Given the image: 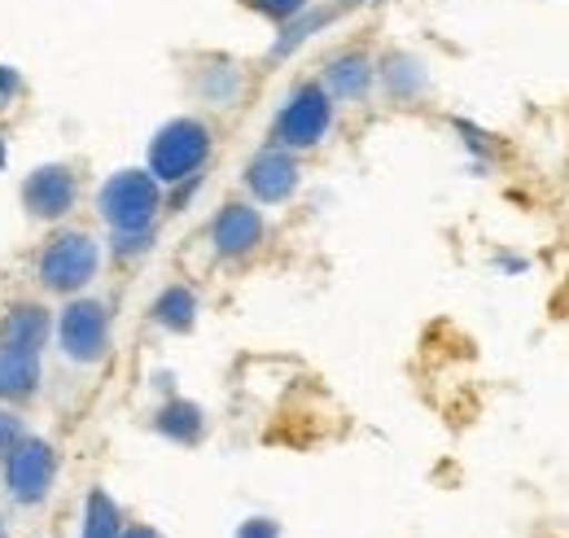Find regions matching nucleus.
<instances>
[{
	"label": "nucleus",
	"mask_w": 569,
	"mask_h": 538,
	"mask_svg": "<svg viewBox=\"0 0 569 538\" xmlns=\"http://www.w3.org/2000/svg\"><path fill=\"white\" fill-rule=\"evenodd\" d=\"M101 276V241L88 228H53L36 250V285L53 298L88 293Z\"/></svg>",
	"instance_id": "obj_1"
},
{
	"label": "nucleus",
	"mask_w": 569,
	"mask_h": 538,
	"mask_svg": "<svg viewBox=\"0 0 569 538\" xmlns=\"http://www.w3.org/2000/svg\"><path fill=\"white\" fill-rule=\"evenodd\" d=\"M214 153V132L207 119L198 114H180L167 119L158 132L149 136V153H144V171L167 189V185H184L193 176L207 171Z\"/></svg>",
	"instance_id": "obj_2"
},
{
	"label": "nucleus",
	"mask_w": 569,
	"mask_h": 538,
	"mask_svg": "<svg viewBox=\"0 0 569 538\" xmlns=\"http://www.w3.org/2000/svg\"><path fill=\"white\" fill-rule=\"evenodd\" d=\"M53 337H58V355L74 363V368H97L110 355L114 341V316L110 302L97 293H74L62 302L58 320H53Z\"/></svg>",
	"instance_id": "obj_3"
},
{
	"label": "nucleus",
	"mask_w": 569,
	"mask_h": 538,
	"mask_svg": "<svg viewBox=\"0 0 569 538\" xmlns=\"http://www.w3.org/2000/svg\"><path fill=\"white\" fill-rule=\"evenodd\" d=\"M162 210H167L162 185L144 167H123L106 176V185L97 189V215L106 219L110 232H149Z\"/></svg>",
	"instance_id": "obj_4"
},
{
	"label": "nucleus",
	"mask_w": 569,
	"mask_h": 538,
	"mask_svg": "<svg viewBox=\"0 0 569 538\" xmlns=\"http://www.w3.org/2000/svg\"><path fill=\"white\" fill-rule=\"evenodd\" d=\"M333 110L338 106L320 79L293 83L281 110H277V119H272V145H281L289 153H307V149L325 145V136L333 132Z\"/></svg>",
	"instance_id": "obj_5"
},
{
	"label": "nucleus",
	"mask_w": 569,
	"mask_h": 538,
	"mask_svg": "<svg viewBox=\"0 0 569 538\" xmlns=\"http://www.w3.org/2000/svg\"><path fill=\"white\" fill-rule=\"evenodd\" d=\"M62 469V456L49 438H36L27 434L4 460H0V486L9 495V504L18 508H40L49 495H53V481Z\"/></svg>",
	"instance_id": "obj_6"
},
{
	"label": "nucleus",
	"mask_w": 569,
	"mask_h": 538,
	"mask_svg": "<svg viewBox=\"0 0 569 538\" xmlns=\"http://www.w3.org/2000/svg\"><path fill=\"white\" fill-rule=\"evenodd\" d=\"M18 198L36 223H62L79 206V176L71 162H40L22 176Z\"/></svg>",
	"instance_id": "obj_7"
},
{
	"label": "nucleus",
	"mask_w": 569,
	"mask_h": 538,
	"mask_svg": "<svg viewBox=\"0 0 569 538\" xmlns=\"http://www.w3.org/2000/svg\"><path fill=\"white\" fill-rule=\"evenodd\" d=\"M268 241V219L254 202H223L211 219V246L223 263L250 259Z\"/></svg>",
	"instance_id": "obj_8"
},
{
	"label": "nucleus",
	"mask_w": 569,
	"mask_h": 538,
	"mask_svg": "<svg viewBox=\"0 0 569 538\" xmlns=\"http://www.w3.org/2000/svg\"><path fill=\"white\" fill-rule=\"evenodd\" d=\"M241 180H246V193H250L259 206L289 202V198L298 193V185H302L298 153H289V149H281V145H272V140H268V145L246 162Z\"/></svg>",
	"instance_id": "obj_9"
},
{
	"label": "nucleus",
	"mask_w": 569,
	"mask_h": 538,
	"mask_svg": "<svg viewBox=\"0 0 569 538\" xmlns=\"http://www.w3.org/2000/svg\"><path fill=\"white\" fill-rule=\"evenodd\" d=\"M320 83L333 97V106H359L372 97L377 88V62L363 49H338L325 58L320 67Z\"/></svg>",
	"instance_id": "obj_10"
},
{
	"label": "nucleus",
	"mask_w": 569,
	"mask_h": 538,
	"mask_svg": "<svg viewBox=\"0 0 569 538\" xmlns=\"http://www.w3.org/2000/svg\"><path fill=\"white\" fill-rule=\"evenodd\" d=\"M44 386V355L0 341V404L27 407Z\"/></svg>",
	"instance_id": "obj_11"
},
{
	"label": "nucleus",
	"mask_w": 569,
	"mask_h": 538,
	"mask_svg": "<svg viewBox=\"0 0 569 538\" xmlns=\"http://www.w3.org/2000/svg\"><path fill=\"white\" fill-rule=\"evenodd\" d=\"M189 83H193V92L214 106V110H232L237 101H241V92H246V70L237 67L232 58H198V67L189 74Z\"/></svg>",
	"instance_id": "obj_12"
},
{
	"label": "nucleus",
	"mask_w": 569,
	"mask_h": 538,
	"mask_svg": "<svg viewBox=\"0 0 569 538\" xmlns=\"http://www.w3.org/2000/svg\"><path fill=\"white\" fill-rule=\"evenodd\" d=\"M53 337V311L44 302H31V298H18L4 307L0 316V341L4 346H22V350H44Z\"/></svg>",
	"instance_id": "obj_13"
},
{
	"label": "nucleus",
	"mask_w": 569,
	"mask_h": 538,
	"mask_svg": "<svg viewBox=\"0 0 569 538\" xmlns=\"http://www.w3.org/2000/svg\"><path fill=\"white\" fill-rule=\"evenodd\" d=\"M377 83L390 101L399 106H412L429 92V70L417 53H403V49H390L381 62H377Z\"/></svg>",
	"instance_id": "obj_14"
},
{
	"label": "nucleus",
	"mask_w": 569,
	"mask_h": 538,
	"mask_svg": "<svg viewBox=\"0 0 569 538\" xmlns=\"http://www.w3.org/2000/svg\"><path fill=\"white\" fill-rule=\"evenodd\" d=\"M198 316H202L198 289L184 285V280H171V285L149 302V320H153L162 333H193Z\"/></svg>",
	"instance_id": "obj_15"
},
{
	"label": "nucleus",
	"mask_w": 569,
	"mask_h": 538,
	"mask_svg": "<svg viewBox=\"0 0 569 538\" xmlns=\"http://www.w3.org/2000/svg\"><path fill=\"white\" fill-rule=\"evenodd\" d=\"M153 429L176 447H198L207 434V411L189 399H167L153 411Z\"/></svg>",
	"instance_id": "obj_16"
},
{
	"label": "nucleus",
	"mask_w": 569,
	"mask_h": 538,
	"mask_svg": "<svg viewBox=\"0 0 569 538\" xmlns=\"http://www.w3.org/2000/svg\"><path fill=\"white\" fill-rule=\"evenodd\" d=\"M123 508L101 490V486H92L88 495H83V521H79V538H119L123 535Z\"/></svg>",
	"instance_id": "obj_17"
},
{
	"label": "nucleus",
	"mask_w": 569,
	"mask_h": 538,
	"mask_svg": "<svg viewBox=\"0 0 569 538\" xmlns=\"http://www.w3.org/2000/svg\"><path fill=\"white\" fill-rule=\"evenodd\" d=\"M329 22H333V9H316V4H311V9H302L293 22H284L281 27V36L272 40V53H268V58H272V62H284L293 49H302V44H307L320 27H329Z\"/></svg>",
	"instance_id": "obj_18"
},
{
	"label": "nucleus",
	"mask_w": 569,
	"mask_h": 538,
	"mask_svg": "<svg viewBox=\"0 0 569 538\" xmlns=\"http://www.w3.org/2000/svg\"><path fill=\"white\" fill-rule=\"evenodd\" d=\"M153 250V228L149 232H110V255L119 263H137Z\"/></svg>",
	"instance_id": "obj_19"
},
{
	"label": "nucleus",
	"mask_w": 569,
	"mask_h": 538,
	"mask_svg": "<svg viewBox=\"0 0 569 538\" xmlns=\"http://www.w3.org/2000/svg\"><path fill=\"white\" fill-rule=\"evenodd\" d=\"M250 13H259V18H268V22H277V27H284V22H293L302 9H311L316 0H241Z\"/></svg>",
	"instance_id": "obj_20"
},
{
	"label": "nucleus",
	"mask_w": 569,
	"mask_h": 538,
	"mask_svg": "<svg viewBox=\"0 0 569 538\" xmlns=\"http://www.w3.org/2000/svg\"><path fill=\"white\" fill-rule=\"evenodd\" d=\"M22 438H27V420H22V411L0 404V460H4Z\"/></svg>",
	"instance_id": "obj_21"
},
{
	"label": "nucleus",
	"mask_w": 569,
	"mask_h": 538,
	"mask_svg": "<svg viewBox=\"0 0 569 538\" xmlns=\"http://www.w3.org/2000/svg\"><path fill=\"white\" fill-rule=\"evenodd\" d=\"M232 538H281V526L272 517H246Z\"/></svg>",
	"instance_id": "obj_22"
},
{
	"label": "nucleus",
	"mask_w": 569,
	"mask_h": 538,
	"mask_svg": "<svg viewBox=\"0 0 569 538\" xmlns=\"http://www.w3.org/2000/svg\"><path fill=\"white\" fill-rule=\"evenodd\" d=\"M22 97V74L0 62V106H13Z\"/></svg>",
	"instance_id": "obj_23"
},
{
	"label": "nucleus",
	"mask_w": 569,
	"mask_h": 538,
	"mask_svg": "<svg viewBox=\"0 0 569 538\" xmlns=\"http://www.w3.org/2000/svg\"><path fill=\"white\" fill-rule=\"evenodd\" d=\"M119 538H162V535H158L153 526H123V535Z\"/></svg>",
	"instance_id": "obj_24"
},
{
	"label": "nucleus",
	"mask_w": 569,
	"mask_h": 538,
	"mask_svg": "<svg viewBox=\"0 0 569 538\" xmlns=\"http://www.w3.org/2000/svg\"><path fill=\"white\" fill-rule=\"evenodd\" d=\"M9 158H4V128H0V167H4Z\"/></svg>",
	"instance_id": "obj_25"
},
{
	"label": "nucleus",
	"mask_w": 569,
	"mask_h": 538,
	"mask_svg": "<svg viewBox=\"0 0 569 538\" xmlns=\"http://www.w3.org/2000/svg\"><path fill=\"white\" fill-rule=\"evenodd\" d=\"M0 538H4V517H0Z\"/></svg>",
	"instance_id": "obj_26"
},
{
	"label": "nucleus",
	"mask_w": 569,
	"mask_h": 538,
	"mask_svg": "<svg viewBox=\"0 0 569 538\" xmlns=\"http://www.w3.org/2000/svg\"><path fill=\"white\" fill-rule=\"evenodd\" d=\"M342 4H359V0H342Z\"/></svg>",
	"instance_id": "obj_27"
}]
</instances>
